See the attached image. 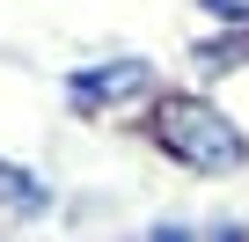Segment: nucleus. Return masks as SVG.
<instances>
[{
    "mask_svg": "<svg viewBox=\"0 0 249 242\" xmlns=\"http://www.w3.org/2000/svg\"><path fill=\"white\" fill-rule=\"evenodd\" d=\"M140 125L154 140V154H169L191 176H242L249 169V132L242 117H227L205 88H154V103L140 110Z\"/></svg>",
    "mask_w": 249,
    "mask_h": 242,
    "instance_id": "nucleus-1",
    "label": "nucleus"
},
{
    "mask_svg": "<svg viewBox=\"0 0 249 242\" xmlns=\"http://www.w3.org/2000/svg\"><path fill=\"white\" fill-rule=\"evenodd\" d=\"M242 66H249V30L205 22V37L191 44V74H198V81H220V74H242Z\"/></svg>",
    "mask_w": 249,
    "mask_h": 242,
    "instance_id": "nucleus-3",
    "label": "nucleus"
},
{
    "mask_svg": "<svg viewBox=\"0 0 249 242\" xmlns=\"http://www.w3.org/2000/svg\"><path fill=\"white\" fill-rule=\"evenodd\" d=\"M154 235L161 242H191V235H205V220H154Z\"/></svg>",
    "mask_w": 249,
    "mask_h": 242,
    "instance_id": "nucleus-6",
    "label": "nucleus"
},
{
    "mask_svg": "<svg viewBox=\"0 0 249 242\" xmlns=\"http://www.w3.org/2000/svg\"><path fill=\"white\" fill-rule=\"evenodd\" d=\"M161 88V66L140 59V52H110V59H88L66 74V110L73 117H140Z\"/></svg>",
    "mask_w": 249,
    "mask_h": 242,
    "instance_id": "nucleus-2",
    "label": "nucleus"
},
{
    "mask_svg": "<svg viewBox=\"0 0 249 242\" xmlns=\"http://www.w3.org/2000/svg\"><path fill=\"white\" fill-rule=\"evenodd\" d=\"M198 15L220 30H249V0H198Z\"/></svg>",
    "mask_w": 249,
    "mask_h": 242,
    "instance_id": "nucleus-5",
    "label": "nucleus"
},
{
    "mask_svg": "<svg viewBox=\"0 0 249 242\" xmlns=\"http://www.w3.org/2000/svg\"><path fill=\"white\" fill-rule=\"evenodd\" d=\"M52 213V184L22 162H0V220H44Z\"/></svg>",
    "mask_w": 249,
    "mask_h": 242,
    "instance_id": "nucleus-4",
    "label": "nucleus"
}]
</instances>
